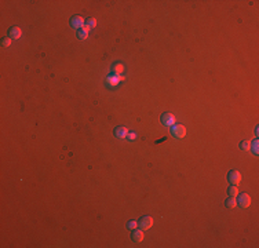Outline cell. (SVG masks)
Masks as SVG:
<instances>
[{
    "label": "cell",
    "instance_id": "3",
    "mask_svg": "<svg viewBox=\"0 0 259 248\" xmlns=\"http://www.w3.org/2000/svg\"><path fill=\"white\" fill-rule=\"evenodd\" d=\"M236 201L238 203L241 208H247V207L251 204V199H249V196L247 195V193H241V195L238 196V199L236 200Z\"/></svg>",
    "mask_w": 259,
    "mask_h": 248
},
{
    "label": "cell",
    "instance_id": "19",
    "mask_svg": "<svg viewBox=\"0 0 259 248\" xmlns=\"http://www.w3.org/2000/svg\"><path fill=\"white\" fill-rule=\"evenodd\" d=\"M249 145H251V144H249L248 141H244V142H243V144L240 145V146H241V149H243V150H248V149H249Z\"/></svg>",
    "mask_w": 259,
    "mask_h": 248
},
{
    "label": "cell",
    "instance_id": "7",
    "mask_svg": "<svg viewBox=\"0 0 259 248\" xmlns=\"http://www.w3.org/2000/svg\"><path fill=\"white\" fill-rule=\"evenodd\" d=\"M21 34H22V30L17 26H12L11 29L8 30V36H10V39H20Z\"/></svg>",
    "mask_w": 259,
    "mask_h": 248
},
{
    "label": "cell",
    "instance_id": "8",
    "mask_svg": "<svg viewBox=\"0 0 259 248\" xmlns=\"http://www.w3.org/2000/svg\"><path fill=\"white\" fill-rule=\"evenodd\" d=\"M114 135L117 136V138H126L127 135H128V131H127L126 127H117L116 130H114Z\"/></svg>",
    "mask_w": 259,
    "mask_h": 248
},
{
    "label": "cell",
    "instance_id": "11",
    "mask_svg": "<svg viewBox=\"0 0 259 248\" xmlns=\"http://www.w3.org/2000/svg\"><path fill=\"white\" fill-rule=\"evenodd\" d=\"M132 240L135 241V243H141V241L143 240V232H142V229L141 230H135L132 233Z\"/></svg>",
    "mask_w": 259,
    "mask_h": 248
},
{
    "label": "cell",
    "instance_id": "1",
    "mask_svg": "<svg viewBox=\"0 0 259 248\" xmlns=\"http://www.w3.org/2000/svg\"><path fill=\"white\" fill-rule=\"evenodd\" d=\"M171 132L175 138H183V136L186 135V128H185L183 126H181V124H177V126L172 127Z\"/></svg>",
    "mask_w": 259,
    "mask_h": 248
},
{
    "label": "cell",
    "instance_id": "17",
    "mask_svg": "<svg viewBox=\"0 0 259 248\" xmlns=\"http://www.w3.org/2000/svg\"><path fill=\"white\" fill-rule=\"evenodd\" d=\"M258 145H259V142H258V141H254V142H252V152H254L255 154H258Z\"/></svg>",
    "mask_w": 259,
    "mask_h": 248
},
{
    "label": "cell",
    "instance_id": "5",
    "mask_svg": "<svg viewBox=\"0 0 259 248\" xmlns=\"http://www.w3.org/2000/svg\"><path fill=\"white\" fill-rule=\"evenodd\" d=\"M70 25H72L75 29H81V28L84 26V20H83V17H73L72 20H70Z\"/></svg>",
    "mask_w": 259,
    "mask_h": 248
},
{
    "label": "cell",
    "instance_id": "12",
    "mask_svg": "<svg viewBox=\"0 0 259 248\" xmlns=\"http://www.w3.org/2000/svg\"><path fill=\"white\" fill-rule=\"evenodd\" d=\"M237 204V201H236L234 197H229L228 200H226V207H230V208H233V207H236Z\"/></svg>",
    "mask_w": 259,
    "mask_h": 248
},
{
    "label": "cell",
    "instance_id": "18",
    "mask_svg": "<svg viewBox=\"0 0 259 248\" xmlns=\"http://www.w3.org/2000/svg\"><path fill=\"white\" fill-rule=\"evenodd\" d=\"M136 226H138V223H136L135 221H130L128 223H127V227L128 229H135Z\"/></svg>",
    "mask_w": 259,
    "mask_h": 248
},
{
    "label": "cell",
    "instance_id": "16",
    "mask_svg": "<svg viewBox=\"0 0 259 248\" xmlns=\"http://www.w3.org/2000/svg\"><path fill=\"white\" fill-rule=\"evenodd\" d=\"M95 25H97V21H95L94 18H90V20L87 21V26H88V28H94Z\"/></svg>",
    "mask_w": 259,
    "mask_h": 248
},
{
    "label": "cell",
    "instance_id": "20",
    "mask_svg": "<svg viewBox=\"0 0 259 248\" xmlns=\"http://www.w3.org/2000/svg\"><path fill=\"white\" fill-rule=\"evenodd\" d=\"M127 136H128L130 139H135V138H136V134H135V132H130V134L127 135Z\"/></svg>",
    "mask_w": 259,
    "mask_h": 248
},
{
    "label": "cell",
    "instance_id": "15",
    "mask_svg": "<svg viewBox=\"0 0 259 248\" xmlns=\"http://www.w3.org/2000/svg\"><path fill=\"white\" fill-rule=\"evenodd\" d=\"M10 44H11V39H10V37H6V39L2 40V46L3 47H10Z\"/></svg>",
    "mask_w": 259,
    "mask_h": 248
},
{
    "label": "cell",
    "instance_id": "10",
    "mask_svg": "<svg viewBox=\"0 0 259 248\" xmlns=\"http://www.w3.org/2000/svg\"><path fill=\"white\" fill-rule=\"evenodd\" d=\"M123 80V77L119 75H114V76H109L108 77V84H110V85H116V84H119V83Z\"/></svg>",
    "mask_w": 259,
    "mask_h": 248
},
{
    "label": "cell",
    "instance_id": "14",
    "mask_svg": "<svg viewBox=\"0 0 259 248\" xmlns=\"http://www.w3.org/2000/svg\"><path fill=\"white\" fill-rule=\"evenodd\" d=\"M113 69H114V72H116V73H121L124 71V66L121 65V63H116V65L113 66Z\"/></svg>",
    "mask_w": 259,
    "mask_h": 248
},
{
    "label": "cell",
    "instance_id": "6",
    "mask_svg": "<svg viewBox=\"0 0 259 248\" xmlns=\"http://www.w3.org/2000/svg\"><path fill=\"white\" fill-rule=\"evenodd\" d=\"M161 123L164 124V126H174L175 124V117L172 116V114L169 113H165L161 116Z\"/></svg>",
    "mask_w": 259,
    "mask_h": 248
},
{
    "label": "cell",
    "instance_id": "13",
    "mask_svg": "<svg viewBox=\"0 0 259 248\" xmlns=\"http://www.w3.org/2000/svg\"><path fill=\"white\" fill-rule=\"evenodd\" d=\"M228 192H229V196H230V197H236V196L238 195V190H237V187H236L234 185H233L232 187H229Z\"/></svg>",
    "mask_w": 259,
    "mask_h": 248
},
{
    "label": "cell",
    "instance_id": "2",
    "mask_svg": "<svg viewBox=\"0 0 259 248\" xmlns=\"http://www.w3.org/2000/svg\"><path fill=\"white\" fill-rule=\"evenodd\" d=\"M228 179H229V182L232 183V185L237 186L238 183H240V181H241V174H240L238 171L233 170V171H230V172H229V175H228Z\"/></svg>",
    "mask_w": 259,
    "mask_h": 248
},
{
    "label": "cell",
    "instance_id": "4",
    "mask_svg": "<svg viewBox=\"0 0 259 248\" xmlns=\"http://www.w3.org/2000/svg\"><path fill=\"white\" fill-rule=\"evenodd\" d=\"M139 227L142 229V230H148V229L152 227V225H153V219L152 217H143L142 219L139 221Z\"/></svg>",
    "mask_w": 259,
    "mask_h": 248
},
{
    "label": "cell",
    "instance_id": "9",
    "mask_svg": "<svg viewBox=\"0 0 259 248\" xmlns=\"http://www.w3.org/2000/svg\"><path fill=\"white\" fill-rule=\"evenodd\" d=\"M88 30H90V28H88L87 25H84V26H83L81 29H79V32H77L79 39H81V40L87 39V36H88Z\"/></svg>",
    "mask_w": 259,
    "mask_h": 248
}]
</instances>
